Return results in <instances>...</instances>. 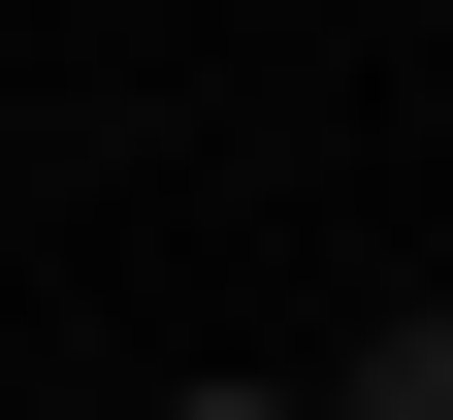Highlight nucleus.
Here are the masks:
<instances>
[{
	"label": "nucleus",
	"mask_w": 453,
	"mask_h": 420,
	"mask_svg": "<svg viewBox=\"0 0 453 420\" xmlns=\"http://www.w3.org/2000/svg\"><path fill=\"white\" fill-rule=\"evenodd\" d=\"M357 420H453V324H388V355H357Z\"/></svg>",
	"instance_id": "obj_1"
},
{
	"label": "nucleus",
	"mask_w": 453,
	"mask_h": 420,
	"mask_svg": "<svg viewBox=\"0 0 453 420\" xmlns=\"http://www.w3.org/2000/svg\"><path fill=\"white\" fill-rule=\"evenodd\" d=\"M162 420H292V388H162Z\"/></svg>",
	"instance_id": "obj_2"
}]
</instances>
